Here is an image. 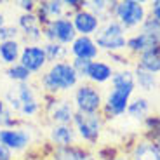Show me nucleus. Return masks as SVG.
I'll return each instance as SVG.
<instances>
[{
	"label": "nucleus",
	"instance_id": "obj_1",
	"mask_svg": "<svg viewBox=\"0 0 160 160\" xmlns=\"http://www.w3.org/2000/svg\"><path fill=\"white\" fill-rule=\"evenodd\" d=\"M134 92H136V80L132 68H117L110 80V89L104 94L101 108L104 120L124 117L129 103L134 98Z\"/></svg>",
	"mask_w": 160,
	"mask_h": 160
},
{
	"label": "nucleus",
	"instance_id": "obj_2",
	"mask_svg": "<svg viewBox=\"0 0 160 160\" xmlns=\"http://www.w3.org/2000/svg\"><path fill=\"white\" fill-rule=\"evenodd\" d=\"M2 99L5 101V104L9 106L14 115L18 118H33L38 117L44 110L42 101L38 98L37 87L28 82V84H12L4 91Z\"/></svg>",
	"mask_w": 160,
	"mask_h": 160
},
{
	"label": "nucleus",
	"instance_id": "obj_3",
	"mask_svg": "<svg viewBox=\"0 0 160 160\" xmlns=\"http://www.w3.org/2000/svg\"><path fill=\"white\" fill-rule=\"evenodd\" d=\"M75 68L72 66V61H61V63L49 64L47 70L42 72L38 77L40 91L44 96H61L72 91L80 84Z\"/></svg>",
	"mask_w": 160,
	"mask_h": 160
},
{
	"label": "nucleus",
	"instance_id": "obj_4",
	"mask_svg": "<svg viewBox=\"0 0 160 160\" xmlns=\"http://www.w3.org/2000/svg\"><path fill=\"white\" fill-rule=\"evenodd\" d=\"M127 30L115 19H108L101 24L99 32L94 35L98 49L106 54H115V52H125L127 47Z\"/></svg>",
	"mask_w": 160,
	"mask_h": 160
},
{
	"label": "nucleus",
	"instance_id": "obj_5",
	"mask_svg": "<svg viewBox=\"0 0 160 160\" xmlns=\"http://www.w3.org/2000/svg\"><path fill=\"white\" fill-rule=\"evenodd\" d=\"M104 117L103 113H75V118H73V129L77 132V138H78L82 143H85V146L92 148V146H98L101 139V134H103L104 129Z\"/></svg>",
	"mask_w": 160,
	"mask_h": 160
},
{
	"label": "nucleus",
	"instance_id": "obj_6",
	"mask_svg": "<svg viewBox=\"0 0 160 160\" xmlns=\"http://www.w3.org/2000/svg\"><path fill=\"white\" fill-rule=\"evenodd\" d=\"M148 18V7L139 0H117L113 7V19L118 21L125 30H139Z\"/></svg>",
	"mask_w": 160,
	"mask_h": 160
},
{
	"label": "nucleus",
	"instance_id": "obj_7",
	"mask_svg": "<svg viewBox=\"0 0 160 160\" xmlns=\"http://www.w3.org/2000/svg\"><path fill=\"white\" fill-rule=\"evenodd\" d=\"M103 91L89 82H80L72 92V103L78 113H99L103 108Z\"/></svg>",
	"mask_w": 160,
	"mask_h": 160
},
{
	"label": "nucleus",
	"instance_id": "obj_8",
	"mask_svg": "<svg viewBox=\"0 0 160 160\" xmlns=\"http://www.w3.org/2000/svg\"><path fill=\"white\" fill-rule=\"evenodd\" d=\"M44 110L49 120V125H72L73 118H75V106H73L72 99L63 96H44V103H42Z\"/></svg>",
	"mask_w": 160,
	"mask_h": 160
},
{
	"label": "nucleus",
	"instance_id": "obj_9",
	"mask_svg": "<svg viewBox=\"0 0 160 160\" xmlns=\"http://www.w3.org/2000/svg\"><path fill=\"white\" fill-rule=\"evenodd\" d=\"M75 38H77V32L73 28L70 16L54 19L44 26V42H54V44H61L64 47H70V44Z\"/></svg>",
	"mask_w": 160,
	"mask_h": 160
},
{
	"label": "nucleus",
	"instance_id": "obj_10",
	"mask_svg": "<svg viewBox=\"0 0 160 160\" xmlns=\"http://www.w3.org/2000/svg\"><path fill=\"white\" fill-rule=\"evenodd\" d=\"M33 134L32 129L24 125H16V127L0 129V144L11 150L12 153H23L32 146Z\"/></svg>",
	"mask_w": 160,
	"mask_h": 160
},
{
	"label": "nucleus",
	"instance_id": "obj_11",
	"mask_svg": "<svg viewBox=\"0 0 160 160\" xmlns=\"http://www.w3.org/2000/svg\"><path fill=\"white\" fill-rule=\"evenodd\" d=\"M19 63L23 64L32 75H38V73L45 72L47 66H49V61H47V56H45V51H44V47H42V44L23 45L21 56H19Z\"/></svg>",
	"mask_w": 160,
	"mask_h": 160
},
{
	"label": "nucleus",
	"instance_id": "obj_12",
	"mask_svg": "<svg viewBox=\"0 0 160 160\" xmlns=\"http://www.w3.org/2000/svg\"><path fill=\"white\" fill-rule=\"evenodd\" d=\"M18 28L24 45L28 44H42L44 40V26L38 23L35 12H21L18 18Z\"/></svg>",
	"mask_w": 160,
	"mask_h": 160
},
{
	"label": "nucleus",
	"instance_id": "obj_13",
	"mask_svg": "<svg viewBox=\"0 0 160 160\" xmlns=\"http://www.w3.org/2000/svg\"><path fill=\"white\" fill-rule=\"evenodd\" d=\"M72 59H84V61H96L99 59L101 51L98 49L94 37H80L77 35V38L73 40L68 47Z\"/></svg>",
	"mask_w": 160,
	"mask_h": 160
},
{
	"label": "nucleus",
	"instance_id": "obj_14",
	"mask_svg": "<svg viewBox=\"0 0 160 160\" xmlns=\"http://www.w3.org/2000/svg\"><path fill=\"white\" fill-rule=\"evenodd\" d=\"M70 18H72V23H73V28H75L77 35H80V37H94L99 32L101 24H103L87 9H80V11L73 12Z\"/></svg>",
	"mask_w": 160,
	"mask_h": 160
},
{
	"label": "nucleus",
	"instance_id": "obj_15",
	"mask_svg": "<svg viewBox=\"0 0 160 160\" xmlns=\"http://www.w3.org/2000/svg\"><path fill=\"white\" fill-rule=\"evenodd\" d=\"M49 160H101L98 153L85 144H72L64 148H52Z\"/></svg>",
	"mask_w": 160,
	"mask_h": 160
},
{
	"label": "nucleus",
	"instance_id": "obj_16",
	"mask_svg": "<svg viewBox=\"0 0 160 160\" xmlns=\"http://www.w3.org/2000/svg\"><path fill=\"white\" fill-rule=\"evenodd\" d=\"M113 73H115V68L112 66L110 61H104V59L91 61V63H89V68H87V73H85L84 82H89V84L99 87V85L110 84Z\"/></svg>",
	"mask_w": 160,
	"mask_h": 160
},
{
	"label": "nucleus",
	"instance_id": "obj_17",
	"mask_svg": "<svg viewBox=\"0 0 160 160\" xmlns=\"http://www.w3.org/2000/svg\"><path fill=\"white\" fill-rule=\"evenodd\" d=\"M35 14H37L38 23L42 24V26H45L47 23H51V21H54V19L68 16L63 0H42V2L37 4Z\"/></svg>",
	"mask_w": 160,
	"mask_h": 160
},
{
	"label": "nucleus",
	"instance_id": "obj_18",
	"mask_svg": "<svg viewBox=\"0 0 160 160\" xmlns=\"http://www.w3.org/2000/svg\"><path fill=\"white\" fill-rule=\"evenodd\" d=\"M47 139L52 148H64V146L77 144L78 138L73 125H49Z\"/></svg>",
	"mask_w": 160,
	"mask_h": 160
},
{
	"label": "nucleus",
	"instance_id": "obj_19",
	"mask_svg": "<svg viewBox=\"0 0 160 160\" xmlns=\"http://www.w3.org/2000/svg\"><path fill=\"white\" fill-rule=\"evenodd\" d=\"M129 155L131 160H160V148L155 141L143 136L132 144Z\"/></svg>",
	"mask_w": 160,
	"mask_h": 160
},
{
	"label": "nucleus",
	"instance_id": "obj_20",
	"mask_svg": "<svg viewBox=\"0 0 160 160\" xmlns=\"http://www.w3.org/2000/svg\"><path fill=\"white\" fill-rule=\"evenodd\" d=\"M152 108H153L152 101H150L146 96H134L131 99V103H129L125 115H127L129 118H132V120H136V122H141V124H143L144 120L152 115Z\"/></svg>",
	"mask_w": 160,
	"mask_h": 160
},
{
	"label": "nucleus",
	"instance_id": "obj_21",
	"mask_svg": "<svg viewBox=\"0 0 160 160\" xmlns=\"http://www.w3.org/2000/svg\"><path fill=\"white\" fill-rule=\"evenodd\" d=\"M134 66L153 73V75H160V45H155L146 52L139 54L134 59Z\"/></svg>",
	"mask_w": 160,
	"mask_h": 160
},
{
	"label": "nucleus",
	"instance_id": "obj_22",
	"mask_svg": "<svg viewBox=\"0 0 160 160\" xmlns=\"http://www.w3.org/2000/svg\"><path fill=\"white\" fill-rule=\"evenodd\" d=\"M155 42H153L152 38H150L148 35H144V33H141L139 30H138L136 33H132V35H129L127 38V47H125V52H127L129 56L132 58V59H136L139 54H143V52H146L148 49L155 47Z\"/></svg>",
	"mask_w": 160,
	"mask_h": 160
},
{
	"label": "nucleus",
	"instance_id": "obj_23",
	"mask_svg": "<svg viewBox=\"0 0 160 160\" xmlns=\"http://www.w3.org/2000/svg\"><path fill=\"white\" fill-rule=\"evenodd\" d=\"M132 72H134V80H136V89H139L144 94H150V92H155L160 87V80L158 75H153L150 72H144V70L138 68L132 64Z\"/></svg>",
	"mask_w": 160,
	"mask_h": 160
},
{
	"label": "nucleus",
	"instance_id": "obj_24",
	"mask_svg": "<svg viewBox=\"0 0 160 160\" xmlns=\"http://www.w3.org/2000/svg\"><path fill=\"white\" fill-rule=\"evenodd\" d=\"M113 7H115V2H110V0H85L84 2V9L91 11L101 23L113 19Z\"/></svg>",
	"mask_w": 160,
	"mask_h": 160
},
{
	"label": "nucleus",
	"instance_id": "obj_25",
	"mask_svg": "<svg viewBox=\"0 0 160 160\" xmlns=\"http://www.w3.org/2000/svg\"><path fill=\"white\" fill-rule=\"evenodd\" d=\"M21 49L23 44L19 40H7V42H0V61L5 66H12V64L19 63Z\"/></svg>",
	"mask_w": 160,
	"mask_h": 160
},
{
	"label": "nucleus",
	"instance_id": "obj_26",
	"mask_svg": "<svg viewBox=\"0 0 160 160\" xmlns=\"http://www.w3.org/2000/svg\"><path fill=\"white\" fill-rule=\"evenodd\" d=\"M42 47L45 51L49 64L54 63H61V61H68L70 58V51L68 47H64L61 44H54V42H42Z\"/></svg>",
	"mask_w": 160,
	"mask_h": 160
},
{
	"label": "nucleus",
	"instance_id": "obj_27",
	"mask_svg": "<svg viewBox=\"0 0 160 160\" xmlns=\"http://www.w3.org/2000/svg\"><path fill=\"white\" fill-rule=\"evenodd\" d=\"M5 77L11 80L12 84H28V82H32V78H33V75L24 68L21 63H16V64H12V66H7V70H5Z\"/></svg>",
	"mask_w": 160,
	"mask_h": 160
},
{
	"label": "nucleus",
	"instance_id": "obj_28",
	"mask_svg": "<svg viewBox=\"0 0 160 160\" xmlns=\"http://www.w3.org/2000/svg\"><path fill=\"white\" fill-rule=\"evenodd\" d=\"M144 127V138L158 143L160 141V115H150L143 122Z\"/></svg>",
	"mask_w": 160,
	"mask_h": 160
},
{
	"label": "nucleus",
	"instance_id": "obj_29",
	"mask_svg": "<svg viewBox=\"0 0 160 160\" xmlns=\"http://www.w3.org/2000/svg\"><path fill=\"white\" fill-rule=\"evenodd\" d=\"M16 125H21V120L9 110V106L5 104V101L0 98V129L16 127Z\"/></svg>",
	"mask_w": 160,
	"mask_h": 160
},
{
	"label": "nucleus",
	"instance_id": "obj_30",
	"mask_svg": "<svg viewBox=\"0 0 160 160\" xmlns=\"http://www.w3.org/2000/svg\"><path fill=\"white\" fill-rule=\"evenodd\" d=\"M139 32L144 33V35H148L157 45H160V21H157L152 16H148L144 19V23L139 26Z\"/></svg>",
	"mask_w": 160,
	"mask_h": 160
},
{
	"label": "nucleus",
	"instance_id": "obj_31",
	"mask_svg": "<svg viewBox=\"0 0 160 160\" xmlns=\"http://www.w3.org/2000/svg\"><path fill=\"white\" fill-rule=\"evenodd\" d=\"M21 38V33L18 24H11V23H5L2 28H0V42H7V40H19Z\"/></svg>",
	"mask_w": 160,
	"mask_h": 160
},
{
	"label": "nucleus",
	"instance_id": "obj_32",
	"mask_svg": "<svg viewBox=\"0 0 160 160\" xmlns=\"http://www.w3.org/2000/svg\"><path fill=\"white\" fill-rule=\"evenodd\" d=\"M89 63H91V61H84V59H72V66L75 68L77 75H78V78L82 80V82H84V78H85V73H87Z\"/></svg>",
	"mask_w": 160,
	"mask_h": 160
},
{
	"label": "nucleus",
	"instance_id": "obj_33",
	"mask_svg": "<svg viewBox=\"0 0 160 160\" xmlns=\"http://www.w3.org/2000/svg\"><path fill=\"white\" fill-rule=\"evenodd\" d=\"M37 4L38 2H35V0H19V2H16V5L21 9V12H35Z\"/></svg>",
	"mask_w": 160,
	"mask_h": 160
},
{
	"label": "nucleus",
	"instance_id": "obj_34",
	"mask_svg": "<svg viewBox=\"0 0 160 160\" xmlns=\"http://www.w3.org/2000/svg\"><path fill=\"white\" fill-rule=\"evenodd\" d=\"M148 16H152L153 19L160 21V0H153V2H150Z\"/></svg>",
	"mask_w": 160,
	"mask_h": 160
},
{
	"label": "nucleus",
	"instance_id": "obj_35",
	"mask_svg": "<svg viewBox=\"0 0 160 160\" xmlns=\"http://www.w3.org/2000/svg\"><path fill=\"white\" fill-rule=\"evenodd\" d=\"M104 160H131V155H129V152H117V153H112Z\"/></svg>",
	"mask_w": 160,
	"mask_h": 160
},
{
	"label": "nucleus",
	"instance_id": "obj_36",
	"mask_svg": "<svg viewBox=\"0 0 160 160\" xmlns=\"http://www.w3.org/2000/svg\"><path fill=\"white\" fill-rule=\"evenodd\" d=\"M0 160H14V153L0 144Z\"/></svg>",
	"mask_w": 160,
	"mask_h": 160
},
{
	"label": "nucleus",
	"instance_id": "obj_37",
	"mask_svg": "<svg viewBox=\"0 0 160 160\" xmlns=\"http://www.w3.org/2000/svg\"><path fill=\"white\" fill-rule=\"evenodd\" d=\"M4 24H5V16L2 14V12H0V28H2Z\"/></svg>",
	"mask_w": 160,
	"mask_h": 160
}]
</instances>
